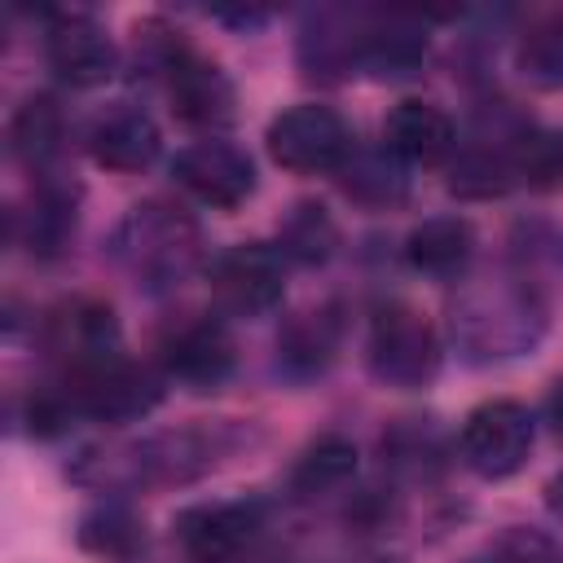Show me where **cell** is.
Listing matches in <instances>:
<instances>
[{"instance_id":"6da1fadb","label":"cell","mask_w":563,"mask_h":563,"mask_svg":"<svg viewBox=\"0 0 563 563\" xmlns=\"http://www.w3.org/2000/svg\"><path fill=\"white\" fill-rule=\"evenodd\" d=\"M347 150H352V132H347L343 114L330 106L299 101L268 123V154L286 172H299V176L334 172V167H343Z\"/></svg>"},{"instance_id":"7a4b0ae2","label":"cell","mask_w":563,"mask_h":563,"mask_svg":"<svg viewBox=\"0 0 563 563\" xmlns=\"http://www.w3.org/2000/svg\"><path fill=\"white\" fill-rule=\"evenodd\" d=\"M369 365L391 387H422L440 365V347L427 317L409 303L383 308L369 330Z\"/></svg>"},{"instance_id":"3957f363","label":"cell","mask_w":563,"mask_h":563,"mask_svg":"<svg viewBox=\"0 0 563 563\" xmlns=\"http://www.w3.org/2000/svg\"><path fill=\"white\" fill-rule=\"evenodd\" d=\"M532 418L519 400H488L462 422V462L484 479H506L528 462Z\"/></svg>"},{"instance_id":"277c9868","label":"cell","mask_w":563,"mask_h":563,"mask_svg":"<svg viewBox=\"0 0 563 563\" xmlns=\"http://www.w3.org/2000/svg\"><path fill=\"white\" fill-rule=\"evenodd\" d=\"M211 290H216V299L229 312L260 317V312H268L282 299V290H286V264L264 242L233 246V251H224L211 264Z\"/></svg>"},{"instance_id":"5b68a950","label":"cell","mask_w":563,"mask_h":563,"mask_svg":"<svg viewBox=\"0 0 563 563\" xmlns=\"http://www.w3.org/2000/svg\"><path fill=\"white\" fill-rule=\"evenodd\" d=\"M172 176L207 207H238L255 189V167L251 158L229 145V141H194L172 158Z\"/></svg>"},{"instance_id":"8992f818","label":"cell","mask_w":563,"mask_h":563,"mask_svg":"<svg viewBox=\"0 0 563 563\" xmlns=\"http://www.w3.org/2000/svg\"><path fill=\"white\" fill-rule=\"evenodd\" d=\"M154 400H158L154 378L119 356L88 361L75 378V405L97 418H132V413H145Z\"/></svg>"},{"instance_id":"52a82bcc","label":"cell","mask_w":563,"mask_h":563,"mask_svg":"<svg viewBox=\"0 0 563 563\" xmlns=\"http://www.w3.org/2000/svg\"><path fill=\"white\" fill-rule=\"evenodd\" d=\"M176 537H180L185 554L198 563H233L255 537V510H246L238 501L194 506L176 519Z\"/></svg>"},{"instance_id":"ba28073f","label":"cell","mask_w":563,"mask_h":563,"mask_svg":"<svg viewBox=\"0 0 563 563\" xmlns=\"http://www.w3.org/2000/svg\"><path fill=\"white\" fill-rule=\"evenodd\" d=\"M48 66L75 84V88H92L101 79H110L114 70V44L110 35L84 18V13H66L48 26Z\"/></svg>"},{"instance_id":"9c48e42d","label":"cell","mask_w":563,"mask_h":563,"mask_svg":"<svg viewBox=\"0 0 563 563\" xmlns=\"http://www.w3.org/2000/svg\"><path fill=\"white\" fill-rule=\"evenodd\" d=\"M383 136H387V150H391V154L431 167V163H440V158L453 150V119H449L435 101L409 97V101H400V106L387 114Z\"/></svg>"},{"instance_id":"30bf717a","label":"cell","mask_w":563,"mask_h":563,"mask_svg":"<svg viewBox=\"0 0 563 563\" xmlns=\"http://www.w3.org/2000/svg\"><path fill=\"white\" fill-rule=\"evenodd\" d=\"M158 154V128L150 114L119 106L92 123V158L110 172H141Z\"/></svg>"},{"instance_id":"8fae6325","label":"cell","mask_w":563,"mask_h":563,"mask_svg":"<svg viewBox=\"0 0 563 563\" xmlns=\"http://www.w3.org/2000/svg\"><path fill=\"white\" fill-rule=\"evenodd\" d=\"M167 365L189 387H216L233 369V343H229V334L220 325L202 321V325H189V330H180L172 339Z\"/></svg>"},{"instance_id":"7c38bea8","label":"cell","mask_w":563,"mask_h":563,"mask_svg":"<svg viewBox=\"0 0 563 563\" xmlns=\"http://www.w3.org/2000/svg\"><path fill=\"white\" fill-rule=\"evenodd\" d=\"M471 246H475L471 224L457 220V216H440V220H422V224L409 233L405 255H409V264H413L418 273H427V277H453V273L471 260Z\"/></svg>"},{"instance_id":"4fadbf2b","label":"cell","mask_w":563,"mask_h":563,"mask_svg":"<svg viewBox=\"0 0 563 563\" xmlns=\"http://www.w3.org/2000/svg\"><path fill=\"white\" fill-rule=\"evenodd\" d=\"M172 101H176V114L189 123H224L233 114V88L207 62H180L176 66Z\"/></svg>"},{"instance_id":"5bb4252c","label":"cell","mask_w":563,"mask_h":563,"mask_svg":"<svg viewBox=\"0 0 563 563\" xmlns=\"http://www.w3.org/2000/svg\"><path fill=\"white\" fill-rule=\"evenodd\" d=\"M9 136H13L18 158L44 163V158L57 150V141H62V110H57L48 97H31V101L13 114Z\"/></svg>"},{"instance_id":"9a60e30c","label":"cell","mask_w":563,"mask_h":563,"mask_svg":"<svg viewBox=\"0 0 563 563\" xmlns=\"http://www.w3.org/2000/svg\"><path fill=\"white\" fill-rule=\"evenodd\" d=\"M519 66L541 88H559L563 84V18H545L523 35Z\"/></svg>"},{"instance_id":"2e32d148","label":"cell","mask_w":563,"mask_h":563,"mask_svg":"<svg viewBox=\"0 0 563 563\" xmlns=\"http://www.w3.org/2000/svg\"><path fill=\"white\" fill-rule=\"evenodd\" d=\"M352 466H356V449H352V444H343V440H321V444L303 457L299 484H308V488L339 484L343 475H352Z\"/></svg>"},{"instance_id":"e0dca14e","label":"cell","mask_w":563,"mask_h":563,"mask_svg":"<svg viewBox=\"0 0 563 563\" xmlns=\"http://www.w3.org/2000/svg\"><path fill=\"white\" fill-rule=\"evenodd\" d=\"M519 172L537 185H563V136H532L519 154Z\"/></svg>"},{"instance_id":"ac0fdd59","label":"cell","mask_w":563,"mask_h":563,"mask_svg":"<svg viewBox=\"0 0 563 563\" xmlns=\"http://www.w3.org/2000/svg\"><path fill=\"white\" fill-rule=\"evenodd\" d=\"M475 563H563V554L541 537H506Z\"/></svg>"},{"instance_id":"d6986e66","label":"cell","mask_w":563,"mask_h":563,"mask_svg":"<svg viewBox=\"0 0 563 563\" xmlns=\"http://www.w3.org/2000/svg\"><path fill=\"white\" fill-rule=\"evenodd\" d=\"M545 501H550V510L563 519V475H554V479H550V488H545Z\"/></svg>"}]
</instances>
